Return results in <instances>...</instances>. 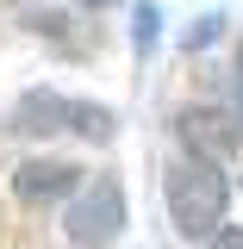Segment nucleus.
<instances>
[{"instance_id":"nucleus-10","label":"nucleus","mask_w":243,"mask_h":249,"mask_svg":"<svg viewBox=\"0 0 243 249\" xmlns=\"http://www.w3.org/2000/svg\"><path fill=\"white\" fill-rule=\"evenodd\" d=\"M81 6H119V0H81Z\"/></svg>"},{"instance_id":"nucleus-11","label":"nucleus","mask_w":243,"mask_h":249,"mask_svg":"<svg viewBox=\"0 0 243 249\" xmlns=\"http://www.w3.org/2000/svg\"><path fill=\"white\" fill-rule=\"evenodd\" d=\"M237 69H243V50H237Z\"/></svg>"},{"instance_id":"nucleus-4","label":"nucleus","mask_w":243,"mask_h":249,"mask_svg":"<svg viewBox=\"0 0 243 249\" xmlns=\"http://www.w3.org/2000/svg\"><path fill=\"white\" fill-rule=\"evenodd\" d=\"M75 187H81V168H69V162H19V168H13V193H19L25 206L69 199Z\"/></svg>"},{"instance_id":"nucleus-12","label":"nucleus","mask_w":243,"mask_h":249,"mask_svg":"<svg viewBox=\"0 0 243 249\" xmlns=\"http://www.w3.org/2000/svg\"><path fill=\"white\" fill-rule=\"evenodd\" d=\"M237 112H243V106H237Z\"/></svg>"},{"instance_id":"nucleus-9","label":"nucleus","mask_w":243,"mask_h":249,"mask_svg":"<svg viewBox=\"0 0 243 249\" xmlns=\"http://www.w3.org/2000/svg\"><path fill=\"white\" fill-rule=\"evenodd\" d=\"M206 249H243V231H212V237H206Z\"/></svg>"},{"instance_id":"nucleus-6","label":"nucleus","mask_w":243,"mask_h":249,"mask_svg":"<svg viewBox=\"0 0 243 249\" xmlns=\"http://www.w3.org/2000/svg\"><path fill=\"white\" fill-rule=\"evenodd\" d=\"M69 131H81V137H93V143H106V137H112V112H106V106H81V100H75Z\"/></svg>"},{"instance_id":"nucleus-7","label":"nucleus","mask_w":243,"mask_h":249,"mask_svg":"<svg viewBox=\"0 0 243 249\" xmlns=\"http://www.w3.org/2000/svg\"><path fill=\"white\" fill-rule=\"evenodd\" d=\"M218 25H224V19H218V13H206V19L193 25V37H187V44H193V50H200V44H212V37H218Z\"/></svg>"},{"instance_id":"nucleus-3","label":"nucleus","mask_w":243,"mask_h":249,"mask_svg":"<svg viewBox=\"0 0 243 249\" xmlns=\"http://www.w3.org/2000/svg\"><path fill=\"white\" fill-rule=\"evenodd\" d=\"M175 131H181L187 156H206V162H218V168L243 150V124L231 119V112H218V106H187L181 119H175Z\"/></svg>"},{"instance_id":"nucleus-1","label":"nucleus","mask_w":243,"mask_h":249,"mask_svg":"<svg viewBox=\"0 0 243 249\" xmlns=\"http://www.w3.org/2000/svg\"><path fill=\"white\" fill-rule=\"evenodd\" d=\"M231 212V181L218 175V162L206 156H181L168 175V218L181 237H212Z\"/></svg>"},{"instance_id":"nucleus-5","label":"nucleus","mask_w":243,"mask_h":249,"mask_svg":"<svg viewBox=\"0 0 243 249\" xmlns=\"http://www.w3.org/2000/svg\"><path fill=\"white\" fill-rule=\"evenodd\" d=\"M69 112H75V100L37 88V93L19 100V112H13V119H19V131H31V137H50V131H69Z\"/></svg>"},{"instance_id":"nucleus-2","label":"nucleus","mask_w":243,"mask_h":249,"mask_svg":"<svg viewBox=\"0 0 243 249\" xmlns=\"http://www.w3.org/2000/svg\"><path fill=\"white\" fill-rule=\"evenodd\" d=\"M62 231H69V243H81V249L119 243V231H125V193H119V181H112V175H100V181L75 187Z\"/></svg>"},{"instance_id":"nucleus-8","label":"nucleus","mask_w":243,"mask_h":249,"mask_svg":"<svg viewBox=\"0 0 243 249\" xmlns=\"http://www.w3.org/2000/svg\"><path fill=\"white\" fill-rule=\"evenodd\" d=\"M137 44H144V50L156 44V6H137Z\"/></svg>"}]
</instances>
